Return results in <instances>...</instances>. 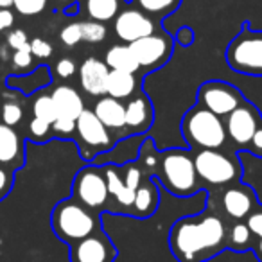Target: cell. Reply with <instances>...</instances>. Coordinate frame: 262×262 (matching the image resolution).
Returning <instances> with one entry per match:
<instances>
[{
    "label": "cell",
    "mask_w": 262,
    "mask_h": 262,
    "mask_svg": "<svg viewBox=\"0 0 262 262\" xmlns=\"http://www.w3.org/2000/svg\"><path fill=\"white\" fill-rule=\"evenodd\" d=\"M119 0H86L84 9L88 16L95 22H108L119 13Z\"/></svg>",
    "instance_id": "25"
},
{
    "label": "cell",
    "mask_w": 262,
    "mask_h": 262,
    "mask_svg": "<svg viewBox=\"0 0 262 262\" xmlns=\"http://www.w3.org/2000/svg\"><path fill=\"white\" fill-rule=\"evenodd\" d=\"M172 40L165 33H153L146 38L129 43L131 52L135 54L140 69L155 70L158 67L165 65L172 54Z\"/></svg>",
    "instance_id": "11"
},
{
    "label": "cell",
    "mask_w": 262,
    "mask_h": 262,
    "mask_svg": "<svg viewBox=\"0 0 262 262\" xmlns=\"http://www.w3.org/2000/svg\"><path fill=\"white\" fill-rule=\"evenodd\" d=\"M22 162V140L11 126L0 122V164Z\"/></svg>",
    "instance_id": "21"
},
{
    "label": "cell",
    "mask_w": 262,
    "mask_h": 262,
    "mask_svg": "<svg viewBox=\"0 0 262 262\" xmlns=\"http://www.w3.org/2000/svg\"><path fill=\"white\" fill-rule=\"evenodd\" d=\"M59 40L67 45V47H74L79 41H83V33H81V22H72L65 26L59 33Z\"/></svg>",
    "instance_id": "29"
},
{
    "label": "cell",
    "mask_w": 262,
    "mask_h": 262,
    "mask_svg": "<svg viewBox=\"0 0 262 262\" xmlns=\"http://www.w3.org/2000/svg\"><path fill=\"white\" fill-rule=\"evenodd\" d=\"M182 135L194 149H223L226 144V127L221 117L196 104L183 115Z\"/></svg>",
    "instance_id": "3"
},
{
    "label": "cell",
    "mask_w": 262,
    "mask_h": 262,
    "mask_svg": "<svg viewBox=\"0 0 262 262\" xmlns=\"http://www.w3.org/2000/svg\"><path fill=\"white\" fill-rule=\"evenodd\" d=\"M253 251H255V255H257V260L262 262V239H255Z\"/></svg>",
    "instance_id": "42"
},
{
    "label": "cell",
    "mask_w": 262,
    "mask_h": 262,
    "mask_svg": "<svg viewBox=\"0 0 262 262\" xmlns=\"http://www.w3.org/2000/svg\"><path fill=\"white\" fill-rule=\"evenodd\" d=\"M137 88L135 74L127 72H119V70H110L108 76V84H106V94L113 99H127L133 95Z\"/></svg>",
    "instance_id": "23"
},
{
    "label": "cell",
    "mask_w": 262,
    "mask_h": 262,
    "mask_svg": "<svg viewBox=\"0 0 262 262\" xmlns=\"http://www.w3.org/2000/svg\"><path fill=\"white\" fill-rule=\"evenodd\" d=\"M153 124V104L144 94L133 97L126 104V127L129 133H144Z\"/></svg>",
    "instance_id": "17"
},
{
    "label": "cell",
    "mask_w": 262,
    "mask_h": 262,
    "mask_svg": "<svg viewBox=\"0 0 262 262\" xmlns=\"http://www.w3.org/2000/svg\"><path fill=\"white\" fill-rule=\"evenodd\" d=\"M158 203H160V194H158L157 185L153 183V180L146 178L142 180L140 187L135 192V200L129 208V214L133 217L147 219L157 212Z\"/></svg>",
    "instance_id": "18"
},
{
    "label": "cell",
    "mask_w": 262,
    "mask_h": 262,
    "mask_svg": "<svg viewBox=\"0 0 262 262\" xmlns=\"http://www.w3.org/2000/svg\"><path fill=\"white\" fill-rule=\"evenodd\" d=\"M260 124L262 117L258 110L251 102L243 101L239 108H235L230 115H226V135L235 146L248 147Z\"/></svg>",
    "instance_id": "12"
},
{
    "label": "cell",
    "mask_w": 262,
    "mask_h": 262,
    "mask_svg": "<svg viewBox=\"0 0 262 262\" xmlns=\"http://www.w3.org/2000/svg\"><path fill=\"white\" fill-rule=\"evenodd\" d=\"M51 225L56 235L70 244L84 239L101 228L97 215L74 198L61 200L56 205L51 215Z\"/></svg>",
    "instance_id": "4"
},
{
    "label": "cell",
    "mask_w": 262,
    "mask_h": 262,
    "mask_svg": "<svg viewBox=\"0 0 262 262\" xmlns=\"http://www.w3.org/2000/svg\"><path fill=\"white\" fill-rule=\"evenodd\" d=\"M22 117H24V110L18 102H6L2 106V122L6 126H11V127L16 126L22 120Z\"/></svg>",
    "instance_id": "31"
},
{
    "label": "cell",
    "mask_w": 262,
    "mask_h": 262,
    "mask_svg": "<svg viewBox=\"0 0 262 262\" xmlns=\"http://www.w3.org/2000/svg\"><path fill=\"white\" fill-rule=\"evenodd\" d=\"M13 24H15V15L9 9L0 8V31L9 29V27H13Z\"/></svg>",
    "instance_id": "41"
},
{
    "label": "cell",
    "mask_w": 262,
    "mask_h": 262,
    "mask_svg": "<svg viewBox=\"0 0 262 262\" xmlns=\"http://www.w3.org/2000/svg\"><path fill=\"white\" fill-rule=\"evenodd\" d=\"M110 69L104 61L97 58H86L83 65L79 67V83L81 88L88 95L101 97L106 94V84H108Z\"/></svg>",
    "instance_id": "16"
},
{
    "label": "cell",
    "mask_w": 262,
    "mask_h": 262,
    "mask_svg": "<svg viewBox=\"0 0 262 262\" xmlns=\"http://www.w3.org/2000/svg\"><path fill=\"white\" fill-rule=\"evenodd\" d=\"M221 207L225 214L233 221H241L250 215V212L257 207V198L251 187L248 185H230L221 194Z\"/></svg>",
    "instance_id": "15"
},
{
    "label": "cell",
    "mask_w": 262,
    "mask_h": 262,
    "mask_svg": "<svg viewBox=\"0 0 262 262\" xmlns=\"http://www.w3.org/2000/svg\"><path fill=\"white\" fill-rule=\"evenodd\" d=\"M94 113L108 129L120 131L126 127V104H122L119 99H113L110 95L101 97L95 102Z\"/></svg>",
    "instance_id": "19"
},
{
    "label": "cell",
    "mask_w": 262,
    "mask_h": 262,
    "mask_svg": "<svg viewBox=\"0 0 262 262\" xmlns=\"http://www.w3.org/2000/svg\"><path fill=\"white\" fill-rule=\"evenodd\" d=\"M31 45V54L36 56L40 59H45L52 54V45L47 40H41V38H34L33 41H29Z\"/></svg>",
    "instance_id": "36"
},
{
    "label": "cell",
    "mask_w": 262,
    "mask_h": 262,
    "mask_svg": "<svg viewBox=\"0 0 262 262\" xmlns=\"http://www.w3.org/2000/svg\"><path fill=\"white\" fill-rule=\"evenodd\" d=\"M13 2H15V0H0V8H2V9H9L13 6Z\"/></svg>",
    "instance_id": "43"
},
{
    "label": "cell",
    "mask_w": 262,
    "mask_h": 262,
    "mask_svg": "<svg viewBox=\"0 0 262 262\" xmlns=\"http://www.w3.org/2000/svg\"><path fill=\"white\" fill-rule=\"evenodd\" d=\"M13 6H15L20 15L34 16L43 11L45 6H47V0H15Z\"/></svg>",
    "instance_id": "30"
},
{
    "label": "cell",
    "mask_w": 262,
    "mask_h": 262,
    "mask_svg": "<svg viewBox=\"0 0 262 262\" xmlns=\"http://www.w3.org/2000/svg\"><path fill=\"white\" fill-rule=\"evenodd\" d=\"M104 63L110 70H119V72L137 74L140 69L135 54L131 52L129 45H115L106 52Z\"/></svg>",
    "instance_id": "22"
},
{
    "label": "cell",
    "mask_w": 262,
    "mask_h": 262,
    "mask_svg": "<svg viewBox=\"0 0 262 262\" xmlns=\"http://www.w3.org/2000/svg\"><path fill=\"white\" fill-rule=\"evenodd\" d=\"M74 72H76V63H74L70 58H63L56 63V74H58L59 77H63V79L72 77Z\"/></svg>",
    "instance_id": "38"
},
{
    "label": "cell",
    "mask_w": 262,
    "mask_h": 262,
    "mask_svg": "<svg viewBox=\"0 0 262 262\" xmlns=\"http://www.w3.org/2000/svg\"><path fill=\"white\" fill-rule=\"evenodd\" d=\"M51 97L54 101L58 117H69V119L76 120L84 110L83 97H81L76 88L69 86V84H61V86L54 88Z\"/></svg>",
    "instance_id": "20"
},
{
    "label": "cell",
    "mask_w": 262,
    "mask_h": 262,
    "mask_svg": "<svg viewBox=\"0 0 262 262\" xmlns=\"http://www.w3.org/2000/svg\"><path fill=\"white\" fill-rule=\"evenodd\" d=\"M13 187V174L0 167V200H4Z\"/></svg>",
    "instance_id": "39"
},
{
    "label": "cell",
    "mask_w": 262,
    "mask_h": 262,
    "mask_svg": "<svg viewBox=\"0 0 262 262\" xmlns=\"http://www.w3.org/2000/svg\"><path fill=\"white\" fill-rule=\"evenodd\" d=\"M243 95L233 84L225 81H207L198 90V104L207 108L217 117H226L239 108Z\"/></svg>",
    "instance_id": "9"
},
{
    "label": "cell",
    "mask_w": 262,
    "mask_h": 262,
    "mask_svg": "<svg viewBox=\"0 0 262 262\" xmlns=\"http://www.w3.org/2000/svg\"><path fill=\"white\" fill-rule=\"evenodd\" d=\"M113 29L119 40L126 41L127 45L133 43V41L140 40V38H146L149 34L157 33V24L153 22L149 15H146L144 11L135 8L124 9L117 15L115 24H113Z\"/></svg>",
    "instance_id": "14"
},
{
    "label": "cell",
    "mask_w": 262,
    "mask_h": 262,
    "mask_svg": "<svg viewBox=\"0 0 262 262\" xmlns=\"http://www.w3.org/2000/svg\"><path fill=\"white\" fill-rule=\"evenodd\" d=\"M102 171H104V178L108 183L110 198H113L115 203H119L120 210L129 214L135 192L142 183V171L135 164H129L126 167L106 165L102 167Z\"/></svg>",
    "instance_id": "8"
},
{
    "label": "cell",
    "mask_w": 262,
    "mask_h": 262,
    "mask_svg": "<svg viewBox=\"0 0 262 262\" xmlns=\"http://www.w3.org/2000/svg\"><path fill=\"white\" fill-rule=\"evenodd\" d=\"M81 33H83V41L99 43L106 38V27L101 22L88 20V22H81Z\"/></svg>",
    "instance_id": "28"
},
{
    "label": "cell",
    "mask_w": 262,
    "mask_h": 262,
    "mask_svg": "<svg viewBox=\"0 0 262 262\" xmlns=\"http://www.w3.org/2000/svg\"><path fill=\"white\" fill-rule=\"evenodd\" d=\"M76 133L79 137L81 149L84 157L99 153V151H108L113 146V139L110 135V129L97 119L94 110H83L76 119Z\"/></svg>",
    "instance_id": "10"
},
{
    "label": "cell",
    "mask_w": 262,
    "mask_h": 262,
    "mask_svg": "<svg viewBox=\"0 0 262 262\" xmlns=\"http://www.w3.org/2000/svg\"><path fill=\"white\" fill-rule=\"evenodd\" d=\"M248 149H250L255 157H262V124L258 126V129L255 131V135H253V139H251Z\"/></svg>",
    "instance_id": "40"
},
{
    "label": "cell",
    "mask_w": 262,
    "mask_h": 262,
    "mask_svg": "<svg viewBox=\"0 0 262 262\" xmlns=\"http://www.w3.org/2000/svg\"><path fill=\"white\" fill-rule=\"evenodd\" d=\"M246 225L255 239H262V205H257L246 217Z\"/></svg>",
    "instance_id": "32"
},
{
    "label": "cell",
    "mask_w": 262,
    "mask_h": 262,
    "mask_svg": "<svg viewBox=\"0 0 262 262\" xmlns=\"http://www.w3.org/2000/svg\"><path fill=\"white\" fill-rule=\"evenodd\" d=\"M157 178L169 192L180 198L192 196L201 187L194 157L185 149H167L158 155Z\"/></svg>",
    "instance_id": "2"
},
{
    "label": "cell",
    "mask_w": 262,
    "mask_h": 262,
    "mask_svg": "<svg viewBox=\"0 0 262 262\" xmlns=\"http://www.w3.org/2000/svg\"><path fill=\"white\" fill-rule=\"evenodd\" d=\"M72 198L90 210H99L108 205L110 192L104 171L94 165L81 169L72 183Z\"/></svg>",
    "instance_id": "7"
},
{
    "label": "cell",
    "mask_w": 262,
    "mask_h": 262,
    "mask_svg": "<svg viewBox=\"0 0 262 262\" xmlns=\"http://www.w3.org/2000/svg\"><path fill=\"white\" fill-rule=\"evenodd\" d=\"M11 63L15 70H26L31 67L33 63V54H31V45L26 49H20V51H15L11 56Z\"/></svg>",
    "instance_id": "33"
},
{
    "label": "cell",
    "mask_w": 262,
    "mask_h": 262,
    "mask_svg": "<svg viewBox=\"0 0 262 262\" xmlns=\"http://www.w3.org/2000/svg\"><path fill=\"white\" fill-rule=\"evenodd\" d=\"M51 127L56 135H72L76 131V120L69 119V117H58Z\"/></svg>",
    "instance_id": "34"
},
{
    "label": "cell",
    "mask_w": 262,
    "mask_h": 262,
    "mask_svg": "<svg viewBox=\"0 0 262 262\" xmlns=\"http://www.w3.org/2000/svg\"><path fill=\"white\" fill-rule=\"evenodd\" d=\"M194 165L201 182L212 187L232 185L241 176L239 162L221 149H200L194 157Z\"/></svg>",
    "instance_id": "6"
},
{
    "label": "cell",
    "mask_w": 262,
    "mask_h": 262,
    "mask_svg": "<svg viewBox=\"0 0 262 262\" xmlns=\"http://www.w3.org/2000/svg\"><path fill=\"white\" fill-rule=\"evenodd\" d=\"M226 63L243 76L262 77V31L244 24L241 33L226 47Z\"/></svg>",
    "instance_id": "5"
},
{
    "label": "cell",
    "mask_w": 262,
    "mask_h": 262,
    "mask_svg": "<svg viewBox=\"0 0 262 262\" xmlns=\"http://www.w3.org/2000/svg\"><path fill=\"white\" fill-rule=\"evenodd\" d=\"M33 113L36 119H41L45 122H49L52 126L56 119H58V112H56V106H54V101H52L51 95H45L41 94L40 97H36L33 104Z\"/></svg>",
    "instance_id": "27"
},
{
    "label": "cell",
    "mask_w": 262,
    "mask_h": 262,
    "mask_svg": "<svg viewBox=\"0 0 262 262\" xmlns=\"http://www.w3.org/2000/svg\"><path fill=\"white\" fill-rule=\"evenodd\" d=\"M131 2L137 6V9L155 18H165L182 4V0H131Z\"/></svg>",
    "instance_id": "24"
},
{
    "label": "cell",
    "mask_w": 262,
    "mask_h": 262,
    "mask_svg": "<svg viewBox=\"0 0 262 262\" xmlns=\"http://www.w3.org/2000/svg\"><path fill=\"white\" fill-rule=\"evenodd\" d=\"M8 47L13 49V51H20V49L29 47V40H27V34L24 33L22 29L11 31L8 34Z\"/></svg>",
    "instance_id": "37"
},
{
    "label": "cell",
    "mask_w": 262,
    "mask_h": 262,
    "mask_svg": "<svg viewBox=\"0 0 262 262\" xmlns=\"http://www.w3.org/2000/svg\"><path fill=\"white\" fill-rule=\"evenodd\" d=\"M49 133H51V124H49V122H45V120H41V119H36V117L31 120V124H29V135L33 137L34 140L45 139Z\"/></svg>",
    "instance_id": "35"
},
{
    "label": "cell",
    "mask_w": 262,
    "mask_h": 262,
    "mask_svg": "<svg viewBox=\"0 0 262 262\" xmlns=\"http://www.w3.org/2000/svg\"><path fill=\"white\" fill-rule=\"evenodd\" d=\"M253 243H255V237L253 233L250 232L246 223L243 221H235L232 226L228 228V248L235 251H244L248 248H253Z\"/></svg>",
    "instance_id": "26"
},
{
    "label": "cell",
    "mask_w": 262,
    "mask_h": 262,
    "mask_svg": "<svg viewBox=\"0 0 262 262\" xmlns=\"http://www.w3.org/2000/svg\"><path fill=\"white\" fill-rule=\"evenodd\" d=\"M228 241V226L217 214L182 217L171 226L169 248L178 262H207L221 253Z\"/></svg>",
    "instance_id": "1"
},
{
    "label": "cell",
    "mask_w": 262,
    "mask_h": 262,
    "mask_svg": "<svg viewBox=\"0 0 262 262\" xmlns=\"http://www.w3.org/2000/svg\"><path fill=\"white\" fill-rule=\"evenodd\" d=\"M115 258L117 248L102 228L70 244V262H113Z\"/></svg>",
    "instance_id": "13"
}]
</instances>
